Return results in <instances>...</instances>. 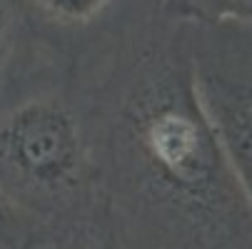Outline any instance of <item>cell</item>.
I'll list each match as a JSON object with an SVG mask.
<instances>
[{"mask_svg":"<svg viewBox=\"0 0 252 249\" xmlns=\"http://www.w3.org/2000/svg\"><path fill=\"white\" fill-rule=\"evenodd\" d=\"M127 117L137 150L160 190L190 212L222 209L230 167L200 110L192 83L183 87L165 78L142 87Z\"/></svg>","mask_w":252,"mask_h":249,"instance_id":"cell-1","label":"cell"},{"mask_svg":"<svg viewBox=\"0 0 252 249\" xmlns=\"http://www.w3.org/2000/svg\"><path fill=\"white\" fill-rule=\"evenodd\" d=\"M80 167V132L55 100H28L0 115V187L58 192Z\"/></svg>","mask_w":252,"mask_h":249,"instance_id":"cell-2","label":"cell"},{"mask_svg":"<svg viewBox=\"0 0 252 249\" xmlns=\"http://www.w3.org/2000/svg\"><path fill=\"white\" fill-rule=\"evenodd\" d=\"M200 110L252 207V73L202 67L192 80Z\"/></svg>","mask_w":252,"mask_h":249,"instance_id":"cell-3","label":"cell"},{"mask_svg":"<svg viewBox=\"0 0 252 249\" xmlns=\"http://www.w3.org/2000/svg\"><path fill=\"white\" fill-rule=\"evenodd\" d=\"M32 217L23 199L0 187V249H28Z\"/></svg>","mask_w":252,"mask_h":249,"instance_id":"cell-4","label":"cell"},{"mask_svg":"<svg viewBox=\"0 0 252 249\" xmlns=\"http://www.w3.org/2000/svg\"><path fill=\"white\" fill-rule=\"evenodd\" d=\"M38 3L53 18L80 23V20H90L95 13H100L107 5V0H38Z\"/></svg>","mask_w":252,"mask_h":249,"instance_id":"cell-5","label":"cell"},{"mask_svg":"<svg viewBox=\"0 0 252 249\" xmlns=\"http://www.w3.org/2000/svg\"><path fill=\"white\" fill-rule=\"evenodd\" d=\"M13 23H15L13 3L10 0H0V78L5 73L10 48H13Z\"/></svg>","mask_w":252,"mask_h":249,"instance_id":"cell-6","label":"cell"},{"mask_svg":"<svg viewBox=\"0 0 252 249\" xmlns=\"http://www.w3.org/2000/svg\"><path fill=\"white\" fill-rule=\"evenodd\" d=\"M197 3L218 10V13H232V15L252 13V0H197Z\"/></svg>","mask_w":252,"mask_h":249,"instance_id":"cell-7","label":"cell"}]
</instances>
